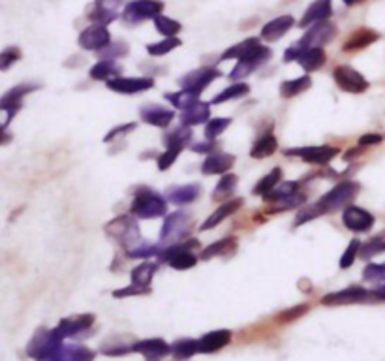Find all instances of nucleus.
Masks as SVG:
<instances>
[{
    "mask_svg": "<svg viewBox=\"0 0 385 361\" xmlns=\"http://www.w3.org/2000/svg\"><path fill=\"white\" fill-rule=\"evenodd\" d=\"M280 181H282V170H280V168H273L260 183L256 184L252 192H254L256 196H265V194L273 190Z\"/></svg>",
    "mask_w": 385,
    "mask_h": 361,
    "instance_id": "obj_40",
    "label": "nucleus"
},
{
    "mask_svg": "<svg viewBox=\"0 0 385 361\" xmlns=\"http://www.w3.org/2000/svg\"><path fill=\"white\" fill-rule=\"evenodd\" d=\"M121 72H123V66L121 64H116L115 60H108L103 59L100 60V62H96L95 66L90 68V77L95 79V82H110V79H113V77H116V75H121Z\"/></svg>",
    "mask_w": 385,
    "mask_h": 361,
    "instance_id": "obj_25",
    "label": "nucleus"
},
{
    "mask_svg": "<svg viewBox=\"0 0 385 361\" xmlns=\"http://www.w3.org/2000/svg\"><path fill=\"white\" fill-rule=\"evenodd\" d=\"M156 269H158V266H156L154 262H143V264H139L138 267L132 269V282L138 284V286L149 288Z\"/></svg>",
    "mask_w": 385,
    "mask_h": 361,
    "instance_id": "obj_36",
    "label": "nucleus"
},
{
    "mask_svg": "<svg viewBox=\"0 0 385 361\" xmlns=\"http://www.w3.org/2000/svg\"><path fill=\"white\" fill-rule=\"evenodd\" d=\"M173 350H175V356H177V358H190L192 354L199 352L196 340H188V339L177 343V345L173 347Z\"/></svg>",
    "mask_w": 385,
    "mask_h": 361,
    "instance_id": "obj_52",
    "label": "nucleus"
},
{
    "mask_svg": "<svg viewBox=\"0 0 385 361\" xmlns=\"http://www.w3.org/2000/svg\"><path fill=\"white\" fill-rule=\"evenodd\" d=\"M95 322V316L92 314H81V316L75 318H68L60 324V329H57V333H62V335H72V333L83 332L87 329L88 325Z\"/></svg>",
    "mask_w": 385,
    "mask_h": 361,
    "instance_id": "obj_37",
    "label": "nucleus"
},
{
    "mask_svg": "<svg viewBox=\"0 0 385 361\" xmlns=\"http://www.w3.org/2000/svg\"><path fill=\"white\" fill-rule=\"evenodd\" d=\"M338 34V29L331 21L316 23L312 27H308L305 36L301 38L297 45L301 47H323L325 44H331Z\"/></svg>",
    "mask_w": 385,
    "mask_h": 361,
    "instance_id": "obj_8",
    "label": "nucleus"
},
{
    "mask_svg": "<svg viewBox=\"0 0 385 361\" xmlns=\"http://www.w3.org/2000/svg\"><path fill=\"white\" fill-rule=\"evenodd\" d=\"M372 294H374V297H376V299H382V301H385V284H384V286H380L378 290H374Z\"/></svg>",
    "mask_w": 385,
    "mask_h": 361,
    "instance_id": "obj_61",
    "label": "nucleus"
},
{
    "mask_svg": "<svg viewBox=\"0 0 385 361\" xmlns=\"http://www.w3.org/2000/svg\"><path fill=\"white\" fill-rule=\"evenodd\" d=\"M139 117L147 125L156 126V128H167L173 123L175 111L164 108V105H158V103H149V105H143L139 110Z\"/></svg>",
    "mask_w": 385,
    "mask_h": 361,
    "instance_id": "obj_15",
    "label": "nucleus"
},
{
    "mask_svg": "<svg viewBox=\"0 0 385 361\" xmlns=\"http://www.w3.org/2000/svg\"><path fill=\"white\" fill-rule=\"evenodd\" d=\"M95 2H98V4H102V6L105 8H110V10H115V12L116 8L123 4V0H95Z\"/></svg>",
    "mask_w": 385,
    "mask_h": 361,
    "instance_id": "obj_59",
    "label": "nucleus"
},
{
    "mask_svg": "<svg viewBox=\"0 0 385 361\" xmlns=\"http://www.w3.org/2000/svg\"><path fill=\"white\" fill-rule=\"evenodd\" d=\"M233 164H235V156L229 155V153H216L214 151L205 158L201 171H203V175H224V173H229Z\"/></svg>",
    "mask_w": 385,
    "mask_h": 361,
    "instance_id": "obj_19",
    "label": "nucleus"
},
{
    "mask_svg": "<svg viewBox=\"0 0 385 361\" xmlns=\"http://www.w3.org/2000/svg\"><path fill=\"white\" fill-rule=\"evenodd\" d=\"M363 279L369 282H385V264H369L364 267Z\"/></svg>",
    "mask_w": 385,
    "mask_h": 361,
    "instance_id": "obj_50",
    "label": "nucleus"
},
{
    "mask_svg": "<svg viewBox=\"0 0 385 361\" xmlns=\"http://www.w3.org/2000/svg\"><path fill=\"white\" fill-rule=\"evenodd\" d=\"M243 206H245V199L243 198L227 199V201H224V203H222V206H220L214 213L209 214V219L201 224V228L199 229H201V232H209V229L216 228L220 222L225 221V219H229V216L237 213Z\"/></svg>",
    "mask_w": 385,
    "mask_h": 361,
    "instance_id": "obj_20",
    "label": "nucleus"
},
{
    "mask_svg": "<svg viewBox=\"0 0 385 361\" xmlns=\"http://www.w3.org/2000/svg\"><path fill=\"white\" fill-rule=\"evenodd\" d=\"M160 247L158 245H153V243H138L134 249L126 252V256L128 258H141V260H149L153 258V256H160Z\"/></svg>",
    "mask_w": 385,
    "mask_h": 361,
    "instance_id": "obj_43",
    "label": "nucleus"
},
{
    "mask_svg": "<svg viewBox=\"0 0 385 361\" xmlns=\"http://www.w3.org/2000/svg\"><path fill=\"white\" fill-rule=\"evenodd\" d=\"M359 251H361V243L357 241V239H351V243L348 245V249L344 251L340 258V269H349V267L353 266V262L357 260L359 256Z\"/></svg>",
    "mask_w": 385,
    "mask_h": 361,
    "instance_id": "obj_48",
    "label": "nucleus"
},
{
    "mask_svg": "<svg viewBox=\"0 0 385 361\" xmlns=\"http://www.w3.org/2000/svg\"><path fill=\"white\" fill-rule=\"evenodd\" d=\"M306 203V196H303V194H293V196H290V198L286 199H280V201H275L273 203V211H288V209H295V207L299 206H305Z\"/></svg>",
    "mask_w": 385,
    "mask_h": 361,
    "instance_id": "obj_49",
    "label": "nucleus"
},
{
    "mask_svg": "<svg viewBox=\"0 0 385 361\" xmlns=\"http://www.w3.org/2000/svg\"><path fill=\"white\" fill-rule=\"evenodd\" d=\"M312 85V79L308 75H301V77H295V79H288V82L280 83V96L282 98H293V96L301 95L305 90L310 89Z\"/></svg>",
    "mask_w": 385,
    "mask_h": 361,
    "instance_id": "obj_33",
    "label": "nucleus"
},
{
    "mask_svg": "<svg viewBox=\"0 0 385 361\" xmlns=\"http://www.w3.org/2000/svg\"><path fill=\"white\" fill-rule=\"evenodd\" d=\"M273 57V51H271L267 45H256L252 51H248L243 59L237 60V64L229 72V77L239 82V79H245L250 74H254L258 68H262L267 60H271Z\"/></svg>",
    "mask_w": 385,
    "mask_h": 361,
    "instance_id": "obj_5",
    "label": "nucleus"
},
{
    "mask_svg": "<svg viewBox=\"0 0 385 361\" xmlns=\"http://www.w3.org/2000/svg\"><path fill=\"white\" fill-rule=\"evenodd\" d=\"M10 140H12V136L6 132L4 126H0V145H4V143H8Z\"/></svg>",
    "mask_w": 385,
    "mask_h": 361,
    "instance_id": "obj_60",
    "label": "nucleus"
},
{
    "mask_svg": "<svg viewBox=\"0 0 385 361\" xmlns=\"http://www.w3.org/2000/svg\"><path fill=\"white\" fill-rule=\"evenodd\" d=\"M128 49H130V45L126 44V42H111L110 45H105L102 51H98V55L102 57V59H108V60H115V59H123L128 55Z\"/></svg>",
    "mask_w": 385,
    "mask_h": 361,
    "instance_id": "obj_46",
    "label": "nucleus"
},
{
    "mask_svg": "<svg viewBox=\"0 0 385 361\" xmlns=\"http://www.w3.org/2000/svg\"><path fill=\"white\" fill-rule=\"evenodd\" d=\"M164 12L162 0H132L123 10V19L128 25H139V23L154 19Z\"/></svg>",
    "mask_w": 385,
    "mask_h": 361,
    "instance_id": "obj_6",
    "label": "nucleus"
},
{
    "mask_svg": "<svg viewBox=\"0 0 385 361\" xmlns=\"http://www.w3.org/2000/svg\"><path fill=\"white\" fill-rule=\"evenodd\" d=\"M295 27V19L291 15H280L271 19L267 25H263L262 29V40L265 42H278L284 34H288L291 29Z\"/></svg>",
    "mask_w": 385,
    "mask_h": 361,
    "instance_id": "obj_18",
    "label": "nucleus"
},
{
    "mask_svg": "<svg viewBox=\"0 0 385 361\" xmlns=\"http://www.w3.org/2000/svg\"><path fill=\"white\" fill-rule=\"evenodd\" d=\"M374 297V294H371L369 290L364 288H346V290H338V292H333V294H327L321 297V303L323 305H331V307H336V305H351V303H363L367 299ZM376 299V297H374Z\"/></svg>",
    "mask_w": 385,
    "mask_h": 361,
    "instance_id": "obj_14",
    "label": "nucleus"
},
{
    "mask_svg": "<svg viewBox=\"0 0 385 361\" xmlns=\"http://www.w3.org/2000/svg\"><path fill=\"white\" fill-rule=\"evenodd\" d=\"M166 100L173 105L175 110L184 111L188 110L190 105H194L196 102H199V96L194 95V92H190V90L181 89V92H167Z\"/></svg>",
    "mask_w": 385,
    "mask_h": 361,
    "instance_id": "obj_39",
    "label": "nucleus"
},
{
    "mask_svg": "<svg viewBox=\"0 0 385 361\" xmlns=\"http://www.w3.org/2000/svg\"><path fill=\"white\" fill-rule=\"evenodd\" d=\"M190 140H192V132H190L188 126H177L171 132H167V136L164 138L166 149H175V151H181L184 147H188Z\"/></svg>",
    "mask_w": 385,
    "mask_h": 361,
    "instance_id": "obj_28",
    "label": "nucleus"
},
{
    "mask_svg": "<svg viewBox=\"0 0 385 361\" xmlns=\"http://www.w3.org/2000/svg\"><path fill=\"white\" fill-rule=\"evenodd\" d=\"M380 34L376 30L372 29H359L356 32H351L349 38L342 44V51L344 53H356L361 49H367L369 45H372L374 42H378Z\"/></svg>",
    "mask_w": 385,
    "mask_h": 361,
    "instance_id": "obj_22",
    "label": "nucleus"
},
{
    "mask_svg": "<svg viewBox=\"0 0 385 361\" xmlns=\"http://www.w3.org/2000/svg\"><path fill=\"white\" fill-rule=\"evenodd\" d=\"M237 247V239L235 237H224L216 243L209 245L205 251H201V260H212L214 256H227L232 254Z\"/></svg>",
    "mask_w": 385,
    "mask_h": 361,
    "instance_id": "obj_29",
    "label": "nucleus"
},
{
    "mask_svg": "<svg viewBox=\"0 0 385 361\" xmlns=\"http://www.w3.org/2000/svg\"><path fill=\"white\" fill-rule=\"evenodd\" d=\"M385 251V239L382 236L380 237H374L372 241H369L367 245H361V251H359V254L363 256L364 260L372 258V256H376V254H380V252Z\"/></svg>",
    "mask_w": 385,
    "mask_h": 361,
    "instance_id": "obj_47",
    "label": "nucleus"
},
{
    "mask_svg": "<svg viewBox=\"0 0 385 361\" xmlns=\"http://www.w3.org/2000/svg\"><path fill=\"white\" fill-rule=\"evenodd\" d=\"M151 292L149 288L145 286H138V284H132L128 288H123V290H116L113 292V297H128V295H139V294H147Z\"/></svg>",
    "mask_w": 385,
    "mask_h": 361,
    "instance_id": "obj_56",
    "label": "nucleus"
},
{
    "mask_svg": "<svg viewBox=\"0 0 385 361\" xmlns=\"http://www.w3.org/2000/svg\"><path fill=\"white\" fill-rule=\"evenodd\" d=\"M384 138L380 134H364L359 138V147H369V145H378L382 143Z\"/></svg>",
    "mask_w": 385,
    "mask_h": 361,
    "instance_id": "obj_58",
    "label": "nucleus"
},
{
    "mask_svg": "<svg viewBox=\"0 0 385 361\" xmlns=\"http://www.w3.org/2000/svg\"><path fill=\"white\" fill-rule=\"evenodd\" d=\"M276 149H278V141H276V138L273 134L267 132L263 134L262 138L256 140V143L252 145V149H250V156H252V158H258V160H262V158H267V156L275 155Z\"/></svg>",
    "mask_w": 385,
    "mask_h": 361,
    "instance_id": "obj_27",
    "label": "nucleus"
},
{
    "mask_svg": "<svg viewBox=\"0 0 385 361\" xmlns=\"http://www.w3.org/2000/svg\"><path fill=\"white\" fill-rule=\"evenodd\" d=\"M196 226V221L192 219V214L186 211H177V213L166 214L164 224H162V247L175 245L184 241L190 236V232Z\"/></svg>",
    "mask_w": 385,
    "mask_h": 361,
    "instance_id": "obj_3",
    "label": "nucleus"
},
{
    "mask_svg": "<svg viewBox=\"0 0 385 361\" xmlns=\"http://www.w3.org/2000/svg\"><path fill=\"white\" fill-rule=\"evenodd\" d=\"M154 79L149 77H121L116 75L113 79L108 82V89L119 95H138V92H145V90L153 89Z\"/></svg>",
    "mask_w": 385,
    "mask_h": 361,
    "instance_id": "obj_12",
    "label": "nucleus"
},
{
    "mask_svg": "<svg viewBox=\"0 0 385 361\" xmlns=\"http://www.w3.org/2000/svg\"><path fill=\"white\" fill-rule=\"evenodd\" d=\"M237 183H239V177L235 173H224L222 179L219 181V184H216L214 192H212V199H216V201L227 199L235 192V188H237Z\"/></svg>",
    "mask_w": 385,
    "mask_h": 361,
    "instance_id": "obj_35",
    "label": "nucleus"
},
{
    "mask_svg": "<svg viewBox=\"0 0 385 361\" xmlns=\"http://www.w3.org/2000/svg\"><path fill=\"white\" fill-rule=\"evenodd\" d=\"M301 47V45H299ZM327 60V55H325V49L323 47H301V51L297 55V62L299 66L303 68L305 72H316L320 70Z\"/></svg>",
    "mask_w": 385,
    "mask_h": 361,
    "instance_id": "obj_21",
    "label": "nucleus"
},
{
    "mask_svg": "<svg viewBox=\"0 0 385 361\" xmlns=\"http://www.w3.org/2000/svg\"><path fill=\"white\" fill-rule=\"evenodd\" d=\"M342 2H344L348 8H351V6H357V4H361L364 0H342Z\"/></svg>",
    "mask_w": 385,
    "mask_h": 361,
    "instance_id": "obj_62",
    "label": "nucleus"
},
{
    "mask_svg": "<svg viewBox=\"0 0 385 361\" xmlns=\"http://www.w3.org/2000/svg\"><path fill=\"white\" fill-rule=\"evenodd\" d=\"M333 15V0H316L314 4L306 8L305 15L301 17L299 27L301 29H308L316 23L329 21V17Z\"/></svg>",
    "mask_w": 385,
    "mask_h": 361,
    "instance_id": "obj_16",
    "label": "nucleus"
},
{
    "mask_svg": "<svg viewBox=\"0 0 385 361\" xmlns=\"http://www.w3.org/2000/svg\"><path fill=\"white\" fill-rule=\"evenodd\" d=\"M357 194H359V184L353 183V181H344V183H338L336 186H333L327 194H323L316 201V207H318V211L321 214L336 213L340 209H346L353 201Z\"/></svg>",
    "mask_w": 385,
    "mask_h": 361,
    "instance_id": "obj_2",
    "label": "nucleus"
},
{
    "mask_svg": "<svg viewBox=\"0 0 385 361\" xmlns=\"http://www.w3.org/2000/svg\"><path fill=\"white\" fill-rule=\"evenodd\" d=\"M333 77L342 90L351 92V95H361V92L369 89V82L364 79V75L359 74L351 66H346V64L334 68Z\"/></svg>",
    "mask_w": 385,
    "mask_h": 361,
    "instance_id": "obj_9",
    "label": "nucleus"
},
{
    "mask_svg": "<svg viewBox=\"0 0 385 361\" xmlns=\"http://www.w3.org/2000/svg\"><path fill=\"white\" fill-rule=\"evenodd\" d=\"M306 310H308L306 305H297V307H293V309L284 310L282 314H278V322H293V320L303 316Z\"/></svg>",
    "mask_w": 385,
    "mask_h": 361,
    "instance_id": "obj_55",
    "label": "nucleus"
},
{
    "mask_svg": "<svg viewBox=\"0 0 385 361\" xmlns=\"http://www.w3.org/2000/svg\"><path fill=\"white\" fill-rule=\"evenodd\" d=\"M192 151L194 153H201V155H211V153H214V149H216V143L211 140H205L203 143H194L192 145Z\"/></svg>",
    "mask_w": 385,
    "mask_h": 361,
    "instance_id": "obj_57",
    "label": "nucleus"
},
{
    "mask_svg": "<svg viewBox=\"0 0 385 361\" xmlns=\"http://www.w3.org/2000/svg\"><path fill=\"white\" fill-rule=\"evenodd\" d=\"M181 155V151H175V149H166L162 155H158V158H156V164H158V170L160 171H166L169 170L171 166H173V162L177 160V156Z\"/></svg>",
    "mask_w": 385,
    "mask_h": 361,
    "instance_id": "obj_53",
    "label": "nucleus"
},
{
    "mask_svg": "<svg viewBox=\"0 0 385 361\" xmlns=\"http://www.w3.org/2000/svg\"><path fill=\"white\" fill-rule=\"evenodd\" d=\"M220 75H222V72L216 70L214 66L197 68L194 72H188V74L184 75L181 82H179V85H181L182 90H190V92L199 96L214 79H219Z\"/></svg>",
    "mask_w": 385,
    "mask_h": 361,
    "instance_id": "obj_7",
    "label": "nucleus"
},
{
    "mask_svg": "<svg viewBox=\"0 0 385 361\" xmlns=\"http://www.w3.org/2000/svg\"><path fill=\"white\" fill-rule=\"evenodd\" d=\"M299 186H301V183H297V181H284V183L280 181L273 190L267 192V194L263 196V199H265L267 203H275V201H280V199L290 198L293 194H297Z\"/></svg>",
    "mask_w": 385,
    "mask_h": 361,
    "instance_id": "obj_32",
    "label": "nucleus"
},
{
    "mask_svg": "<svg viewBox=\"0 0 385 361\" xmlns=\"http://www.w3.org/2000/svg\"><path fill=\"white\" fill-rule=\"evenodd\" d=\"M232 125V119L229 117H219V119H209L207 121V126H205V138L207 140L214 141L219 138L220 134L227 130V126Z\"/></svg>",
    "mask_w": 385,
    "mask_h": 361,
    "instance_id": "obj_45",
    "label": "nucleus"
},
{
    "mask_svg": "<svg viewBox=\"0 0 385 361\" xmlns=\"http://www.w3.org/2000/svg\"><path fill=\"white\" fill-rule=\"evenodd\" d=\"M19 59H21V49L19 47H8L0 53V70L12 68Z\"/></svg>",
    "mask_w": 385,
    "mask_h": 361,
    "instance_id": "obj_51",
    "label": "nucleus"
},
{
    "mask_svg": "<svg viewBox=\"0 0 385 361\" xmlns=\"http://www.w3.org/2000/svg\"><path fill=\"white\" fill-rule=\"evenodd\" d=\"M77 44L85 51H102L105 45L111 44L110 30L103 25H90V27H87L81 32Z\"/></svg>",
    "mask_w": 385,
    "mask_h": 361,
    "instance_id": "obj_11",
    "label": "nucleus"
},
{
    "mask_svg": "<svg viewBox=\"0 0 385 361\" xmlns=\"http://www.w3.org/2000/svg\"><path fill=\"white\" fill-rule=\"evenodd\" d=\"M182 42L177 36L173 38H164L162 42H156V44L147 45V53L153 55V57H164L167 53H171L173 49H177Z\"/></svg>",
    "mask_w": 385,
    "mask_h": 361,
    "instance_id": "obj_42",
    "label": "nucleus"
},
{
    "mask_svg": "<svg viewBox=\"0 0 385 361\" xmlns=\"http://www.w3.org/2000/svg\"><path fill=\"white\" fill-rule=\"evenodd\" d=\"M154 27L156 30L160 32L164 38H173L175 34H179L182 29V25L179 21H175L171 17H166V15H158V17H154Z\"/></svg>",
    "mask_w": 385,
    "mask_h": 361,
    "instance_id": "obj_41",
    "label": "nucleus"
},
{
    "mask_svg": "<svg viewBox=\"0 0 385 361\" xmlns=\"http://www.w3.org/2000/svg\"><path fill=\"white\" fill-rule=\"evenodd\" d=\"M105 234L113 237L115 241H119L121 247L126 249V252L134 249L138 243H141L139 226L138 222L134 221V214H123V216H116L111 222H108Z\"/></svg>",
    "mask_w": 385,
    "mask_h": 361,
    "instance_id": "obj_4",
    "label": "nucleus"
},
{
    "mask_svg": "<svg viewBox=\"0 0 385 361\" xmlns=\"http://www.w3.org/2000/svg\"><path fill=\"white\" fill-rule=\"evenodd\" d=\"M247 95H250V85L245 82L233 83L232 87L224 89L220 95H216L211 100V105H219V103H225L229 100H237V98H245Z\"/></svg>",
    "mask_w": 385,
    "mask_h": 361,
    "instance_id": "obj_31",
    "label": "nucleus"
},
{
    "mask_svg": "<svg viewBox=\"0 0 385 361\" xmlns=\"http://www.w3.org/2000/svg\"><path fill=\"white\" fill-rule=\"evenodd\" d=\"M136 123H126V125H121V126H115V128H111L110 132L105 134V138H103V141L105 143H111V141L119 140V138H123L124 134L132 132V130H136Z\"/></svg>",
    "mask_w": 385,
    "mask_h": 361,
    "instance_id": "obj_54",
    "label": "nucleus"
},
{
    "mask_svg": "<svg viewBox=\"0 0 385 361\" xmlns=\"http://www.w3.org/2000/svg\"><path fill=\"white\" fill-rule=\"evenodd\" d=\"M40 85H29V83H25V85H19V87H15L12 89L10 92L4 95V98L0 100V111H10V115L14 117L15 111L21 108L23 103V98L32 92V90H36Z\"/></svg>",
    "mask_w": 385,
    "mask_h": 361,
    "instance_id": "obj_23",
    "label": "nucleus"
},
{
    "mask_svg": "<svg viewBox=\"0 0 385 361\" xmlns=\"http://www.w3.org/2000/svg\"><path fill=\"white\" fill-rule=\"evenodd\" d=\"M340 151L336 147H329V145H318V147H297V149H286L288 156H299L301 160L306 164H314V166H325L333 160L334 156Z\"/></svg>",
    "mask_w": 385,
    "mask_h": 361,
    "instance_id": "obj_10",
    "label": "nucleus"
},
{
    "mask_svg": "<svg viewBox=\"0 0 385 361\" xmlns=\"http://www.w3.org/2000/svg\"><path fill=\"white\" fill-rule=\"evenodd\" d=\"M342 222L349 232L363 234L374 226V214H371L367 209L357 206H348L342 211Z\"/></svg>",
    "mask_w": 385,
    "mask_h": 361,
    "instance_id": "obj_13",
    "label": "nucleus"
},
{
    "mask_svg": "<svg viewBox=\"0 0 385 361\" xmlns=\"http://www.w3.org/2000/svg\"><path fill=\"white\" fill-rule=\"evenodd\" d=\"M232 340V332L227 329H222V332H212L209 335H205L203 339L197 343V348L199 352H216L222 347H225L227 343Z\"/></svg>",
    "mask_w": 385,
    "mask_h": 361,
    "instance_id": "obj_26",
    "label": "nucleus"
},
{
    "mask_svg": "<svg viewBox=\"0 0 385 361\" xmlns=\"http://www.w3.org/2000/svg\"><path fill=\"white\" fill-rule=\"evenodd\" d=\"M87 17L88 21H92L95 25H103V27H108L110 23H113L119 17V14H116L115 10H110V8L102 6V4H98V2H95V4H90V6H87Z\"/></svg>",
    "mask_w": 385,
    "mask_h": 361,
    "instance_id": "obj_30",
    "label": "nucleus"
},
{
    "mask_svg": "<svg viewBox=\"0 0 385 361\" xmlns=\"http://www.w3.org/2000/svg\"><path fill=\"white\" fill-rule=\"evenodd\" d=\"M167 264L177 269V271H184V269H192L197 264V258L190 251L177 252L175 256L167 260Z\"/></svg>",
    "mask_w": 385,
    "mask_h": 361,
    "instance_id": "obj_44",
    "label": "nucleus"
},
{
    "mask_svg": "<svg viewBox=\"0 0 385 361\" xmlns=\"http://www.w3.org/2000/svg\"><path fill=\"white\" fill-rule=\"evenodd\" d=\"M201 186L197 183L194 184H175V186H169L164 196L166 199H169L175 206H188L192 201H196L199 196H201Z\"/></svg>",
    "mask_w": 385,
    "mask_h": 361,
    "instance_id": "obj_17",
    "label": "nucleus"
},
{
    "mask_svg": "<svg viewBox=\"0 0 385 361\" xmlns=\"http://www.w3.org/2000/svg\"><path fill=\"white\" fill-rule=\"evenodd\" d=\"M166 213L167 201L164 196L149 186H139L132 199L130 214L138 219H158V216H166Z\"/></svg>",
    "mask_w": 385,
    "mask_h": 361,
    "instance_id": "obj_1",
    "label": "nucleus"
},
{
    "mask_svg": "<svg viewBox=\"0 0 385 361\" xmlns=\"http://www.w3.org/2000/svg\"><path fill=\"white\" fill-rule=\"evenodd\" d=\"M132 350H136L139 354L147 356V358H160V356H166L169 352V347L166 343L160 339H153V340H141L138 345H134Z\"/></svg>",
    "mask_w": 385,
    "mask_h": 361,
    "instance_id": "obj_34",
    "label": "nucleus"
},
{
    "mask_svg": "<svg viewBox=\"0 0 385 361\" xmlns=\"http://www.w3.org/2000/svg\"><path fill=\"white\" fill-rule=\"evenodd\" d=\"M209 119H211V103L201 102V100L194 103V105H190L188 110L181 111V123L184 126H188V128L196 125H203Z\"/></svg>",
    "mask_w": 385,
    "mask_h": 361,
    "instance_id": "obj_24",
    "label": "nucleus"
},
{
    "mask_svg": "<svg viewBox=\"0 0 385 361\" xmlns=\"http://www.w3.org/2000/svg\"><path fill=\"white\" fill-rule=\"evenodd\" d=\"M260 44H262V42H260L258 38H247V40H243L240 44L232 45V47H229L227 51L222 53L220 60H229V59L239 60V59H243V57H245L248 51H252L256 45H260Z\"/></svg>",
    "mask_w": 385,
    "mask_h": 361,
    "instance_id": "obj_38",
    "label": "nucleus"
}]
</instances>
